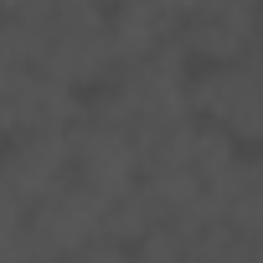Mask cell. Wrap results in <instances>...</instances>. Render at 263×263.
I'll return each mask as SVG.
<instances>
[{
	"label": "cell",
	"mask_w": 263,
	"mask_h": 263,
	"mask_svg": "<svg viewBox=\"0 0 263 263\" xmlns=\"http://www.w3.org/2000/svg\"><path fill=\"white\" fill-rule=\"evenodd\" d=\"M191 108L242 145H263V47H242L206 72H191Z\"/></svg>",
	"instance_id": "cell-1"
},
{
	"label": "cell",
	"mask_w": 263,
	"mask_h": 263,
	"mask_svg": "<svg viewBox=\"0 0 263 263\" xmlns=\"http://www.w3.org/2000/svg\"><path fill=\"white\" fill-rule=\"evenodd\" d=\"M67 176L108 201V196H119V191H129L140 181V150L119 124L93 119L78 103V119L67 129Z\"/></svg>",
	"instance_id": "cell-2"
},
{
	"label": "cell",
	"mask_w": 263,
	"mask_h": 263,
	"mask_svg": "<svg viewBox=\"0 0 263 263\" xmlns=\"http://www.w3.org/2000/svg\"><path fill=\"white\" fill-rule=\"evenodd\" d=\"M0 176L31 206L67 176V129H16L0 145Z\"/></svg>",
	"instance_id": "cell-3"
},
{
	"label": "cell",
	"mask_w": 263,
	"mask_h": 263,
	"mask_svg": "<svg viewBox=\"0 0 263 263\" xmlns=\"http://www.w3.org/2000/svg\"><path fill=\"white\" fill-rule=\"evenodd\" d=\"M222 222L232 232H242V237H263V155L258 160H237V171L227 181Z\"/></svg>",
	"instance_id": "cell-4"
},
{
	"label": "cell",
	"mask_w": 263,
	"mask_h": 263,
	"mask_svg": "<svg viewBox=\"0 0 263 263\" xmlns=\"http://www.w3.org/2000/svg\"><path fill=\"white\" fill-rule=\"evenodd\" d=\"M150 227H155V201L145 196V186H140V181L129 186V191H119V196H108V201H103L98 237H108V242H119V248H135Z\"/></svg>",
	"instance_id": "cell-5"
},
{
	"label": "cell",
	"mask_w": 263,
	"mask_h": 263,
	"mask_svg": "<svg viewBox=\"0 0 263 263\" xmlns=\"http://www.w3.org/2000/svg\"><path fill=\"white\" fill-rule=\"evenodd\" d=\"M57 263H129V248H119V242H108V237H88V242H78L67 258H57Z\"/></svg>",
	"instance_id": "cell-6"
}]
</instances>
